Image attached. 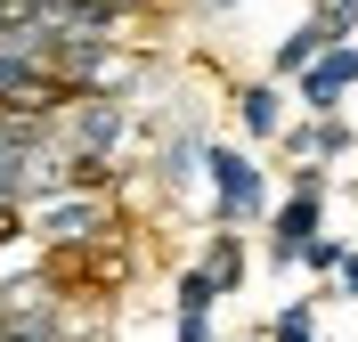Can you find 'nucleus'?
<instances>
[{"instance_id":"nucleus-13","label":"nucleus","mask_w":358,"mask_h":342,"mask_svg":"<svg viewBox=\"0 0 358 342\" xmlns=\"http://www.w3.org/2000/svg\"><path fill=\"white\" fill-rule=\"evenodd\" d=\"M310 17L326 24V41H350V33H358V0H317Z\"/></svg>"},{"instance_id":"nucleus-9","label":"nucleus","mask_w":358,"mask_h":342,"mask_svg":"<svg viewBox=\"0 0 358 342\" xmlns=\"http://www.w3.org/2000/svg\"><path fill=\"white\" fill-rule=\"evenodd\" d=\"M203 269L220 277V294H236V285H245V236H236V228H212V252H203Z\"/></svg>"},{"instance_id":"nucleus-7","label":"nucleus","mask_w":358,"mask_h":342,"mask_svg":"<svg viewBox=\"0 0 358 342\" xmlns=\"http://www.w3.org/2000/svg\"><path fill=\"white\" fill-rule=\"evenodd\" d=\"M98 228H106V204H49L41 212V236H49V245H90Z\"/></svg>"},{"instance_id":"nucleus-14","label":"nucleus","mask_w":358,"mask_h":342,"mask_svg":"<svg viewBox=\"0 0 358 342\" xmlns=\"http://www.w3.org/2000/svg\"><path fill=\"white\" fill-rule=\"evenodd\" d=\"M179 342H212V310H179Z\"/></svg>"},{"instance_id":"nucleus-5","label":"nucleus","mask_w":358,"mask_h":342,"mask_svg":"<svg viewBox=\"0 0 358 342\" xmlns=\"http://www.w3.org/2000/svg\"><path fill=\"white\" fill-rule=\"evenodd\" d=\"M236 122H245L252 138H285V98H277V73L236 90Z\"/></svg>"},{"instance_id":"nucleus-1","label":"nucleus","mask_w":358,"mask_h":342,"mask_svg":"<svg viewBox=\"0 0 358 342\" xmlns=\"http://www.w3.org/2000/svg\"><path fill=\"white\" fill-rule=\"evenodd\" d=\"M203 180H212V228H245L261 220V163L245 147H203Z\"/></svg>"},{"instance_id":"nucleus-2","label":"nucleus","mask_w":358,"mask_h":342,"mask_svg":"<svg viewBox=\"0 0 358 342\" xmlns=\"http://www.w3.org/2000/svg\"><path fill=\"white\" fill-rule=\"evenodd\" d=\"M326 228V187H293L268 220V269H301V245Z\"/></svg>"},{"instance_id":"nucleus-8","label":"nucleus","mask_w":358,"mask_h":342,"mask_svg":"<svg viewBox=\"0 0 358 342\" xmlns=\"http://www.w3.org/2000/svg\"><path fill=\"white\" fill-rule=\"evenodd\" d=\"M203 147H212V138L179 131L171 147H163V155H155V180H163V187H187V180H196V171H203Z\"/></svg>"},{"instance_id":"nucleus-16","label":"nucleus","mask_w":358,"mask_h":342,"mask_svg":"<svg viewBox=\"0 0 358 342\" xmlns=\"http://www.w3.org/2000/svg\"><path fill=\"white\" fill-rule=\"evenodd\" d=\"M212 8H236V0H212Z\"/></svg>"},{"instance_id":"nucleus-15","label":"nucleus","mask_w":358,"mask_h":342,"mask_svg":"<svg viewBox=\"0 0 358 342\" xmlns=\"http://www.w3.org/2000/svg\"><path fill=\"white\" fill-rule=\"evenodd\" d=\"M334 285H342V301H358V252L342 261V277H334Z\"/></svg>"},{"instance_id":"nucleus-3","label":"nucleus","mask_w":358,"mask_h":342,"mask_svg":"<svg viewBox=\"0 0 358 342\" xmlns=\"http://www.w3.org/2000/svg\"><path fill=\"white\" fill-rule=\"evenodd\" d=\"M293 90H301V106H310V114H342V98L358 90V41H326V57H317Z\"/></svg>"},{"instance_id":"nucleus-12","label":"nucleus","mask_w":358,"mask_h":342,"mask_svg":"<svg viewBox=\"0 0 358 342\" xmlns=\"http://www.w3.org/2000/svg\"><path fill=\"white\" fill-rule=\"evenodd\" d=\"M342 261H350L342 236H310V245H301V269H310V277H342Z\"/></svg>"},{"instance_id":"nucleus-11","label":"nucleus","mask_w":358,"mask_h":342,"mask_svg":"<svg viewBox=\"0 0 358 342\" xmlns=\"http://www.w3.org/2000/svg\"><path fill=\"white\" fill-rule=\"evenodd\" d=\"M179 310H220V277H212V269H203V261H196V269H187V277H179Z\"/></svg>"},{"instance_id":"nucleus-10","label":"nucleus","mask_w":358,"mask_h":342,"mask_svg":"<svg viewBox=\"0 0 358 342\" xmlns=\"http://www.w3.org/2000/svg\"><path fill=\"white\" fill-rule=\"evenodd\" d=\"M268 342H317V310L310 301H285V310L268 318Z\"/></svg>"},{"instance_id":"nucleus-4","label":"nucleus","mask_w":358,"mask_h":342,"mask_svg":"<svg viewBox=\"0 0 358 342\" xmlns=\"http://www.w3.org/2000/svg\"><path fill=\"white\" fill-rule=\"evenodd\" d=\"M317 57H326V24H293V33H285V41H277V49H268V73H277V82H301V73H310L317 66Z\"/></svg>"},{"instance_id":"nucleus-6","label":"nucleus","mask_w":358,"mask_h":342,"mask_svg":"<svg viewBox=\"0 0 358 342\" xmlns=\"http://www.w3.org/2000/svg\"><path fill=\"white\" fill-rule=\"evenodd\" d=\"M285 147H293V155H317V163H334V155H350V147H358V131L342 122V114H317V122L285 131Z\"/></svg>"}]
</instances>
